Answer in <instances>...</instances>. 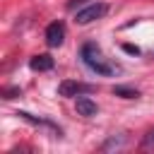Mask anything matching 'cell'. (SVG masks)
Masks as SVG:
<instances>
[{"label":"cell","mask_w":154,"mask_h":154,"mask_svg":"<svg viewBox=\"0 0 154 154\" xmlns=\"http://www.w3.org/2000/svg\"><path fill=\"white\" fill-rule=\"evenodd\" d=\"M79 55H82V63H84L91 72H96V75L108 77V75H113V72H116V65H113V63H108V58L101 53V48H99L96 43H91V41L82 46Z\"/></svg>","instance_id":"6da1fadb"},{"label":"cell","mask_w":154,"mask_h":154,"mask_svg":"<svg viewBox=\"0 0 154 154\" xmlns=\"http://www.w3.org/2000/svg\"><path fill=\"white\" fill-rule=\"evenodd\" d=\"M106 10H108L106 2H91V5H87V7H82V10H77L75 22H77V24H91V22L101 19V17L106 14Z\"/></svg>","instance_id":"7a4b0ae2"},{"label":"cell","mask_w":154,"mask_h":154,"mask_svg":"<svg viewBox=\"0 0 154 154\" xmlns=\"http://www.w3.org/2000/svg\"><path fill=\"white\" fill-rule=\"evenodd\" d=\"M89 91H94V87L91 84H84V82H60V87H58V94L60 96H84V94H89Z\"/></svg>","instance_id":"3957f363"},{"label":"cell","mask_w":154,"mask_h":154,"mask_svg":"<svg viewBox=\"0 0 154 154\" xmlns=\"http://www.w3.org/2000/svg\"><path fill=\"white\" fill-rule=\"evenodd\" d=\"M63 41H65V24L63 22H51L46 26V43L51 48H58Z\"/></svg>","instance_id":"277c9868"},{"label":"cell","mask_w":154,"mask_h":154,"mask_svg":"<svg viewBox=\"0 0 154 154\" xmlns=\"http://www.w3.org/2000/svg\"><path fill=\"white\" fill-rule=\"evenodd\" d=\"M29 67H31L34 72H48V70H53V58H51L48 53L34 55V58L29 60Z\"/></svg>","instance_id":"5b68a950"},{"label":"cell","mask_w":154,"mask_h":154,"mask_svg":"<svg viewBox=\"0 0 154 154\" xmlns=\"http://www.w3.org/2000/svg\"><path fill=\"white\" fill-rule=\"evenodd\" d=\"M75 108H77V113L84 116V118H94V116L99 113V106H96L91 99H87V96H79L77 103H75Z\"/></svg>","instance_id":"8992f818"},{"label":"cell","mask_w":154,"mask_h":154,"mask_svg":"<svg viewBox=\"0 0 154 154\" xmlns=\"http://www.w3.org/2000/svg\"><path fill=\"white\" fill-rule=\"evenodd\" d=\"M17 116H19L22 120H29V123H34V125H46V128H55V125H53L51 120H46V118H34V116H31V113H26V111H19Z\"/></svg>","instance_id":"52a82bcc"},{"label":"cell","mask_w":154,"mask_h":154,"mask_svg":"<svg viewBox=\"0 0 154 154\" xmlns=\"http://www.w3.org/2000/svg\"><path fill=\"white\" fill-rule=\"evenodd\" d=\"M113 94L116 96H123V99H137L140 91L137 89H130V87H113Z\"/></svg>","instance_id":"ba28073f"},{"label":"cell","mask_w":154,"mask_h":154,"mask_svg":"<svg viewBox=\"0 0 154 154\" xmlns=\"http://www.w3.org/2000/svg\"><path fill=\"white\" fill-rule=\"evenodd\" d=\"M142 149H154V128H149L147 135L142 137Z\"/></svg>","instance_id":"9c48e42d"},{"label":"cell","mask_w":154,"mask_h":154,"mask_svg":"<svg viewBox=\"0 0 154 154\" xmlns=\"http://www.w3.org/2000/svg\"><path fill=\"white\" fill-rule=\"evenodd\" d=\"M19 94H22V91H19V87H14V89H5V91H2V96H5V99H14V96H19Z\"/></svg>","instance_id":"30bf717a"},{"label":"cell","mask_w":154,"mask_h":154,"mask_svg":"<svg viewBox=\"0 0 154 154\" xmlns=\"http://www.w3.org/2000/svg\"><path fill=\"white\" fill-rule=\"evenodd\" d=\"M123 51H125V53H132V55H140V48L132 46V43H123Z\"/></svg>","instance_id":"8fae6325"},{"label":"cell","mask_w":154,"mask_h":154,"mask_svg":"<svg viewBox=\"0 0 154 154\" xmlns=\"http://www.w3.org/2000/svg\"><path fill=\"white\" fill-rule=\"evenodd\" d=\"M84 2H87V0H70V2H67V7H70V10H75L77 5H84Z\"/></svg>","instance_id":"7c38bea8"}]
</instances>
